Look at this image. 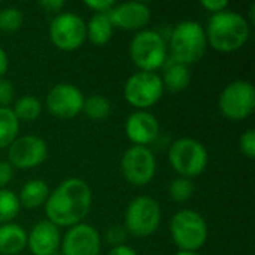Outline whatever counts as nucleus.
Segmentation results:
<instances>
[{"label":"nucleus","instance_id":"nucleus-1","mask_svg":"<svg viewBox=\"0 0 255 255\" xmlns=\"http://www.w3.org/2000/svg\"><path fill=\"white\" fill-rule=\"evenodd\" d=\"M93 206V191L81 178H67L58 184L45 203L49 223L60 227H73L84 223Z\"/></svg>","mask_w":255,"mask_h":255},{"label":"nucleus","instance_id":"nucleus-2","mask_svg":"<svg viewBox=\"0 0 255 255\" xmlns=\"http://www.w3.org/2000/svg\"><path fill=\"white\" fill-rule=\"evenodd\" d=\"M248 19L235 10H223L211 15L205 28L208 45L215 51L230 54L245 46L250 39L251 28Z\"/></svg>","mask_w":255,"mask_h":255},{"label":"nucleus","instance_id":"nucleus-3","mask_svg":"<svg viewBox=\"0 0 255 255\" xmlns=\"http://www.w3.org/2000/svg\"><path fill=\"white\" fill-rule=\"evenodd\" d=\"M167 49L170 51V60L188 67L200 61L208 49L205 27L194 19L178 22L170 33Z\"/></svg>","mask_w":255,"mask_h":255},{"label":"nucleus","instance_id":"nucleus-4","mask_svg":"<svg viewBox=\"0 0 255 255\" xmlns=\"http://www.w3.org/2000/svg\"><path fill=\"white\" fill-rule=\"evenodd\" d=\"M130 58L140 72H155L167 61V43L157 30L143 28L130 42Z\"/></svg>","mask_w":255,"mask_h":255},{"label":"nucleus","instance_id":"nucleus-5","mask_svg":"<svg viewBox=\"0 0 255 255\" xmlns=\"http://www.w3.org/2000/svg\"><path fill=\"white\" fill-rule=\"evenodd\" d=\"M169 163L179 176L191 179L206 170L209 155L197 139L179 137L169 148Z\"/></svg>","mask_w":255,"mask_h":255},{"label":"nucleus","instance_id":"nucleus-6","mask_svg":"<svg viewBox=\"0 0 255 255\" xmlns=\"http://www.w3.org/2000/svg\"><path fill=\"white\" fill-rule=\"evenodd\" d=\"M170 235L179 251L197 253L208 241V224L193 209H181L170 220Z\"/></svg>","mask_w":255,"mask_h":255},{"label":"nucleus","instance_id":"nucleus-7","mask_svg":"<svg viewBox=\"0 0 255 255\" xmlns=\"http://www.w3.org/2000/svg\"><path fill=\"white\" fill-rule=\"evenodd\" d=\"M161 223V208L149 196L134 197L124 215V227L134 238H148L157 232Z\"/></svg>","mask_w":255,"mask_h":255},{"label":"nucleus","instance_id":"nucleus-8","mask_svg":"<svg viewBox=\"0 0 255 255\" xmlns=\"http://www.w3.org/2000/svg\"><path fill=\"white\" fill-rule=\"evenodd\" d=\"M48 34L55 48L72 52L87 40V22L75 12H60L49 22Z\"/></svg>","mask_w":255,"mask_h":255},{"label":"nucleus","instance_id":"nucleus-9","mask_svg":"<svg viewBox=\"0 0 255 255\" xmlns=\"http://www.w3.org/2000/svg\"><path fill=\"white\" fill-rule=\"evenodd\" d=\"M164 93L161 76L155 72H136L124 84L126 100L136 111H146L154 106Z\"/></svg>","mask_w":255,"mask_h":255},{"label":"nucleus","instance_id":"nucleus-10","mask_svg":"<svg viewBox=\"0 0 255 255\" xmlns=\"http://www.w3.org/2000/svg\"><path fill=\"white\" fill-rule=\"evenodd\" d=\"M221 114L232 121H242L253 115L255 109V88L250 81L230 82L218 100Z\"/></svg>","mask_w":255,"mask_h":255},{"label":"nucleus","instance_id":"nucleus-11","mask_svg":"<svg viewBox=\"0 0 255 255\" xmlns=\"http://www.w3.org/2000/svg\"><path fill=\"white\" fill-rule=\"evenodd\" d=\"M121 173L124 179L136 187L149 184L157 172L154 152L148 146H130L121 158Z\"/></svg>","mask_w":255,"mask_h":255},{"label":"nucleus","instance_id":"nucleus-12","mask_svg":"<svg viewBox=\"0 0 255 255\" xmlns=\"http://www.w3.org/2000/svg\"><path fill=\"white\" fill-rule=\"evenodd\" d=\"M9 163L13 169L27 170L40 166L48 157L46 142L34 134L16 137L7 148Z\"/></svg>","mask_w":255,"mask_h":255},{"label":"nucleus","instance_id":"nucleus-13","mask_svg":"<svg viewBox=\"0 0 255 255\" xmlns=\"http://www.w3.org/2000/svg\"><path fill=\"white\" fill-rule=\"evenodd\" d=\"M82 91L69 82H60L54 85L46 94V109L57 118L72 120L82 112L84 106Z\"/></svg>","mask_w":255,"mask_h":255},{"label":"nucleus","instance_id":"nucleus-14","mask_svg":"<svg viewBox=\"0 0 255 255\" xmlns=\"http://www.w3.org/2000/svg\"><path fill=\"white\" fill-rule=\"evenodd\" d=\"M102 239L96 227L87 223L70 227L61 238V255H99Z\"/></svg>","mask_w":255,"mask_h":255},{"label":"nucleus","instance_id":"nucleus-15","mask_svg":"<svg viewBox=\"0 0 255 255\" xmlns=\"http://www.w3.org/2000/svg\"><path fill=\"white\" fill-rule=\"evenodd\" d=\"M151 9L148 4L142 1H126L115 4L109 12L108 16L115 27L124 28L128 31H140L143 30L148 22L151 21Z\"/></svg>","mask_w":255,"mask_h":255},{"label":"nucleus","instance_id":"nucleus-16","mask_svg":"<svg viewBox=\"0 0 255 255\" xmlns=\"http://www.w3.org/2000/svg\"><path fill=\"white\" fill-rule=\"evenodd\" d=\"M127 137L137 146H148L160 134V123L148 111H134L128 115L124 126Z\"/></svg>","mask_w":255,"mask_h":255},{"label":"nucleus","instance_id":"nucleus-17","mask_svg":"<svg viewBox=\"0 0 255 255\" xmlns=\"http://www.w3.org/2000/svg\"><path fill=\"white\" fill-rule=\"evenodd\" d=\"M60 245V229L48 220L36 223L27 235V247L33 255H55Z\"/></svg>","mask_w":255,"mask_h":255},{"label":"nucleus","instance_id":"nucleus-18","mask_svg":"<svg viewBox=\"0 0 255 255\" xmlns=\"http://www.w3.org/2000/svg\"><path fill=\"white\" fill-rule=\"evenodd\" d=\"M27 248V232L15 223L0 226V255H18Z\"/></svg>","mask_w":255,"mask_h":255},{"label":"nucleus","instance_id":"nucleus-19","mask_svg":"<svg viewBox=\"0 0 255 255\" xmlns=\"http://www.w3.org/2000/svg\"><path fill=\"white\" fill-rule=\"evenodd\" d=\"M49 193L51 190L43 179H31L22 185L18 200L19 205L25 209H37L40 206H45Z\"/></svg>","mask_w":255,"mask_h":255},{"label":"nucleus","instance_id":"nucleus-20","mask_svg":"<svg viewBox=\"0 0 255 255\" xmlns=\"http://www.w3.org/2000/svg\"><path fill=\"white\" fill-rule=\"evenodd\" d=\"M161 82H163L164 90H167L170 93H181V91L187 90L188 85L191 84V70L188 66L172 60L164 67Z\"/></svg>","mask_w":255,"mask_h":255},{"label":"nucleus","instance_id":"nucleus-21","mask_svg":"<svg viewBox=\"0 0 255 255\" xmlns=\"http://www.w3.org/2000/svg\"><path fill=\"white\" fill-rule=\"evenodd\" d=\"M114 33V25L108 13H94L87 24V37L94 45H106Z\"/></svg>","mask_w":255,"mask_h":255},{"label":"nucleus","instance_id":"nucleus-22","mask_svg":"<svg viewBox=\"0 0 255 255\" xmlns=\"http://www.w3.org/2000/svg\"><path fill=\"white\" fill-rule=\"evenodd\" d=\"M18 131L19 121L12 108H0V149L9 148V145L18 137Z\"/></svg>","mask_w":255,"mask_h":255},{"label":"nucleus","instance_id":"nucleus-23","mask_svg":"<svg viewBox=\"0 0 255 255\" xmlns=\"http://www.w3.org/2000/svg\"><path fill=\"white\" fill-rule=\"evenodd\" d=\"M16 120L21 123H31V121H36L40 114H42V103L40 100L36 97V96H31V94H27V96H22L19 97L13 108H12Z\"/></svg>","mask_w":255,"mask_h":255},{"label":"nucleus","instance_id":"nucleus-24","mask_svg":"<svg viewBox=\"0 0 255 255\" xmlns=\"http://www.w3.org/2000/svg\"><path fill=\"white\" fill-rule=\"evenodd\" d=\"M82 112L93 121H103L111 115L112 105L105 96L91 94V96L84 99Z\"/></svg>","mask_w":255,"mask_h":255},{"label":"nucleus","instance_id":"nucleus-25","mask_svg":"<svg viewBox=\"0 0 255 255\" xmlns=\"http://www.w3.org/2000/svg\"><path fill=\"white\" fill-rule=\"evenodd\" d=\"M21 205L18 196L10 190H0V226L10 223L19 214Z\"/></svg>","mask_w":255,"mask_h":255},{"label":"nucleus","instance_id":"nucleus-26","mask_svg":"<svg viewBox=\"0 0 255 255\" xmlns=\"http://www.w3.org/2000/svg\"><path fill=\"white\" fill-rule=\"evenodd\" d=\"M194 194V182L188 178L178 176L169 185V196L176 203L188 202Z\"/></svg>","mask_w":255,"mask_h":255},{"label":"nucleus","instance_id":"nucleus-27","mask_svg":"<svg viewBox=\"0 0 255 255\" xmlns=\"http://www.w3.org/2000/svg\"><path fill=\"white\" fill-rule=\"evenodd\" d=\"M24 22V15L21 9L15 6H7L0 10V30L3 31H16Z\"/></svg>","mask_w":255,"mask_h":255},{"label":"nucleus","instance_id":"nucleus-28","mask_svg":"<svg viewBox=\"0 0 255 255\" xmlns=\"http://www.w3.org/2000/svg\"><path fill=\"white\" fill-rule=\"evenodd\" d=\"M239 148H241V152L253 160L255 157V130L254 128H248L239 139Z\"/></svg>","mask_w":255,"mask_h":255},{"label":"nucleus","instance_id":"nucleus-29","mask_svg":"<svg viewBox=\"0 0 255 255\" xmlns=\"http://www.w3.org/2000/svg\"><path fill=\"white\" fill-rule=\"evenodd\" d=\"M128 233L126 230L124 226L121 224H114L108 229L106 232V241L114 245V247H120V245H126V239H127Z\"/></svg>","mask_w":255,"mask_h":255},{"label":"nucleus","instance_id":"nucleus-30","mask_svg":"<svg viewBox=\"0 0 255 255\" xmlns=\"http://www.w3.org/2000/svg\"><path fill=\"white\" fill-rule=\"evenodd\" d=\"M15 100V88L10 81L6 78L0 79V108H9V105Z\"/></svg>","mask_w":255,"mask_h":255},{"label":"nucleus","instance_id":"nucleus-31","mask_svg":"<svg viewBox=\"0 0 255 255\" xmlns=\"http://www.w3.org/2000/svg\"><path fill=\"white\" fill-rule=\"evenodd\" d=\"M84 4L96 13H108L117 3L114 0H85Z\"/></svg>","mask_w":255,"mask_h":255},{"label":"nucleus","instance_id":"nucleus-32","mask_svg":"<svg viewBox=\"0 0 255 255\" xmlns=\"http://www.w3.org/2000/svg\"><path fill=\"white\" fill-rule=\"evenodd\" d=\"M15 169L9 161H0V190L6 188V185L12 181Z\"/></svg>","mask_w":255,"mask_h":255},{"label":"nucleus","instance_id":"nucleus-33","mask_svg":"<svg viewBox=\"0 0 255 255\" xmlns=\"http://www.w3.org/2000/svg\"><path fill=\"white\" fill-rule=\"evenodd\" d=\"M202 6L206 10L212 12V15H214V13H218V12L226 10L229 7V1L227 0H203L202 1Z\"/></svg>","mask_w":255,"mask_h":255},{"label":"nucleus","instance_id":"nucleus-34","mask_svg":"<svg viewBox=\"0 0 255 255\" xmlns=\"http://www.w3.org/2000/svg\"><path fill=\"white\" fill-rule=\"evenodd\" d=\"M39 6L45 9L46 12H60L64 7L63 0H42L39 1Z\"/></svg>","mask_w":255,"mask_h":255},{"label":"nucleus","instance_id":"nucleus-35","mask_svg":"<svg viewBox=\"0 0 255 255\" xmlns=\"http://www.w3.org/2000/svg\"><path fill=\"white\" fill-rule=\"evenodd\" d=\"M108 255H137L136 254V251L131 248V247H128V245H120V247H114Z\"/></svg>","mask_w":255,"mask_h":255},{"label":"nucleus","instance_id":"nucleus-36","mask_svg":"<svg viewBox=\"0 0 255 255\" xmlns=\"http://www.w3.org/2000/svg\"><path fill=\"white\" fill-rule=\"evenodd\" d=\"M7 69H9V57L6 54V51L0 46V79L4 78Z\"/></svg>","mask_w":255,"mask_h":255},{"label":"nucleus","instance_id":"nucleus-37","mask_svg":"<svg viewBox=\"0 0 255 255\" xmlns=\"http://www.w3.org/2000/svg\"><path fill=\"white\" fill-rule=\"evenodd\" d=\"M255 21V3H251V6H250V24H253Z\"/></svg>","mask_w":255,"mask_h":255},{"label":"nucleus","instance_id":"nucleus-38","mask_svg":"<svg viewBox=\"0 0 255 255\" xmlns=\"http://www.w3.org/2000/svg\"><path fill=\"white\" fill-rule=\"evenodd\" d=\"M175 255H200L197 253H193V251H178Z\"/></svg>","mask_w":255,"mask_h":255}]
</instances>
